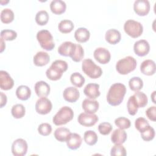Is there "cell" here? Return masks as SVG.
<instances>
[{"instance_id": "obj_30", "label": "cell", "mask_w": 156, "mask_h": 156, "mask_svg": "<svg viewBox=\"0 0 156 156\" xmlns=\"http://www.w3.org/2000/svg\"><path fill=\"white\" fill-rule=\"evenodd\" d=\"M133 96L138 108L144 107L147 105L148 101L147 97L143 92L136 91Z\"/></svg>"}, {"instance_id": "obj_12", "label": "cell", "mask_w": 156, "mask_h": 156, "mask_svg": "<svg viewBox=\"0 0 156 156\" xmlns=\"http://www.w3.org/2000/svg\"><path fill=\"white\" fill-rule=\"evenodd\" d=\"M133 10L139 16H145L150 10V4L147 0H136L133 4Z\"/></svg>"}, {"instance_id": "obj_23", "label": "cell", "mask_w": 156, "mask_h": 156, "mask_svg": "<svg viewBox=\"0 0 156 156\" xmlns=\"http://www.w3.org/2000/svg\"><path fill=\"white\" fill-rule=\"evenodd\" d=\"M105 40L111 44H116L119 43L121 38V33L119 30L111 29L108 30L105 33Z\"/></svg>"}, {"instance_id": "obj_4", "label": "cell", "mask_w": 156, "mask_h": 156, "mask_svg": "<svg viewBox=\"0 0 156 156\" xmlns=\"http://www.w3.org/2000/svg\"><path fill=\"white\" fill-rule=\"evenodd\" d=\"M74 116V112L73 110L68 107H62L57 112L52 118L53 123L56 126L64 125L71 121Z\"/></svg>"}, {"instance_id": "obj_1", "label": "cell", "mask_w": 156, "mask_h": 156, "mask_svg": "<svg viewBox=\"0 0 156 156\" xmlns=\"http://www.w3.org/2000/svg\"><path fill=\"white\" fill-rule=\"evenodd\" d=\"M126 93V86L121 83H115L111 85L107 95V102L112 106L119 105L123 101Z\"/></svg>"}, {"instance_id": "obj_26", "label": "cell", "mask_w": 156, "mask_h": 156, "mask_svg": "<svg viewBox=\"0 0 156 156\" xmlns=\"http://www.w3.org/2000/svg\"><path fill=\"white\" fill-rule=\"evenodd\" d=\"M90 37L89 30L85 27H79L74 32V38L76 40L80 43L87 41Z\"/></svg>"}, {"instance_id": "obj_29", "label": "cell", "mask_w": 156, "mask_h": 156, "mask_svg": "<svg viewBox=\"0 0 156 156\" xmlns=\"http://www.w3.org/2000/svg\"><path fill=\"white\" fill-rule=\"evenodd\" d=\"M74 27L73 23L69 20H62L58 25V29L59 31L63 34H68L71 32Z\"/></svg>"}, {"instance_id": "obj_10", "label": "cell", "mask_w": 156, "mask_h": 156, "mask_svg": "<svg viewBox=\"0 0 156 156\" xmlns=\"http://www.w3.org/2000/svg\"><path fill=\"white\" fill-rule=\"evenodd\" d=\"M98 116L94 113H82L77 118V121L80 124L85 127H91L94 126L98 121Z\"/></svg>"}, {"instance_id": "obj_18", "label": "cell", "mask_w": 156, "mask_h": 156, "mask_svg": "<svg viewBox=\"0 0 156 156\" xmlns=\"http://www.w3.org/2000/svg\"><path fill=\"white\" fill-rule=\"evenodd\" d=\"M155 63L152 60H145L140 65L141 72L146 76L153 75L155 73Z\"/></svg>"}, {"instance_id": "obj_19", "label": "cell", "mask_w": 156, "mask_h": 156, "mask_svg": "<svg viewBox=\"0 0 156 156\" xmlns=\"http://www.w3.org/2000/svg\"><path fill=\"white\" fill-rule=\"evenodd\" d=\"M82 141V139L80 135L76 133H71L66 142L69 149L71 150H76L80 147Z\"/></svg>"}, {"instance_id": "obj_7", "label": "cell", "mask_w": 156, "mask_h": 156, "mask_svg": "<svg viewBox=\"0 0 156 156\" xmlns=\"http://www.w3.org/2000/svg\"><path fill=\"white\" fill-rule=\"evenodd\" d=\"M125 32L132 38L139 37L143 32V25L138 21L129 20L124 24Z\"/></svg>"}, {"instance_id": "obj_39", "label": "cell", "mask_w": 156, "mask_h": 156, "mask_svg": "<svg viewBox=\"0 0 156 156\" xmlns=\"http://www.w3.org/2000/svg\"><path fill=\"white\" fill-rule=\"evenodd\" d=\"M127 111L130 115L133 116L137 113L138 107L135 102V101L134 99V97L133 95L130 96V98H129L127 104Z\"/></svg>"}, {"instance_id": "obj_49", "label": "cell", "mask_w": 156, "mask_h": 156, "mask_svg": "<svg viewBox=\"0 0 156 156\" xmlns=\"http://www.w3.org/2000/svg\"><path fill=\"white\" fill-rule=\"evenodd\" d=\"M155 91H153L152 94H151V98H152V101H153V102H154V104H155V103H156V102H155V99H154V98H155Z\"/></svg>"}, {"instance_id": "obj_45", "label": "cell", "mask_w": 156, "mask_h": 156, "mask_svg": "<svg viewBox=\"0 0 156 156\" xmlns=\"http://www.w3.org/2000/svg\"><path fill=\"white\" fill-rule=\"evenodd\" d=\"M38 132L43 136H48L52 132V127L49 123H42L39 125L38 127Z\"/></svg>"}, {"instance_id": "obj_36", "label": "cell", "mask_w": 156, "mask_h": 156, "mask_svg": "<svg viewBox=\"0 0 156 156\" xmlns=\"http://www.w3.org/2000/svg\"><path fill=\"white\" fill-rule=\"evenodd\" d=\"M49 15L45 10L38 11L35 16L36 23L40 26L45 25L49 20Z\"/></svg>"}, {"instance_id": "obj_40", "label": "cell", "mask_w": 156, "mask_h": 156, "mask_svg": "<svg viewBox=\"0 0 156 156\" xmlns=\"http://www.w3.org/2000/svg\"><path fill=\"white\" fill-rule=\"evenodd\" d=\"M115 125L121 129H126L130 126V121L125 117H119L115 120Z\"/></svg>"}, {"instance_id": "obj_44", "label": "cell", "mask_w": 156, "mask_h": 156, "mask_svg": "<svg viewBox=\"0 0 156 156\" xmlns=\"http://www.w3.org/2000/svg\"><path fill=\"white\" fill-rule=\"evenodd\" d=\"M112 129L113 127L111 124L107 122H101L98 126V130L99 133L104 135H108L112 130Z\"/></svg>"}, {"instance_id": "obj_34", "label": "cell", "mask_w": 156, "mask_h": 156, "mask_svg": "<svg viewBox=\"0 0 156 156\" xmlns=\"http://www.w3.org/2000/svg\"><path fill=\"white\" fill-rule=\"evenodd\" d=\"M14 13L10 9H4L1 12V20L3 23L8 24L13 21Z\"/></svg>"}, {"instance_id": "obj_32", "label": "cell", "mask_w": 156, "mask_h": 156, "mask_svg": "<svg viewBox=\"0 0 156 156\" xmlns=\"http://www.w3.org/2000/svg\"><path fill=\"white\" fill-rule=\"evenodd\" d=\"M129 85L132 91H138L143 87V82L139 77H133L129 81Z\"/></svg>"}, {"instance_id": "obj_37", "label": "cell", "mask_w": 156, "mask_h": 156, "mask_svg": "<svg viewBox=\"0 0 156 156\" xmlns=\"http://www.w3.org/2000/svg\"><path fill=\"white\" fill-rule=\"evenodd\" d=\"M140 133L143 140L146 141L153 140L155 136V130L150 125H149L143 131L140 132Z\"/></svg>"}, {"instance_id": "obj_48", "label": "cell", "mask_w": 156, "mask_h": 156, "mask_svg": "<svg viewBox=\"0 0 156 156\" xmlns=\"http://www.w3.org/2000/svg\"><path fill=\"white\" fill-rule=\"evenodd\" d=\"M4 40V39L1 38V52H2L5 48V44Z\"/></svg>"}, {"instance_id": "obj_42", "label": "cell", "mask_w": 156, "mask_h": 156, "mask_svg": "<svg viewBox=\"0 0 156 156\" xmlns=\"http://www.w3.org/2000/svg\"><path fill=\"white\" fill-rule=\"evenodd\" d=\"M17 37V33L13 30L5 29L1 32V37L4 40L12 41Z\"/></svg>"}, {"instance_id": "obj_22", "label": "cell", "mask_w": 156, "mask_h": 156, "mask_svg": "<svg viewBox=\"0 0 156 156\" xmlns=\"http://www.w3.org/2000/svg\"><path fill=\"white\" fill-rule=\"evenodd\" d=\"M50 60L49 55L44 51L38 52L34 57L33 62L37 66H43L47 65Z\"/></svg>"}, {"instance_id": "obj_21", "label": "cell", "mask_w": 156, "mask_h": 156, "mask_svg": "<svg viewBox=\"0 0 156 156\" xmlns=\"http://www.w3.org/2000/svg\"><path fill=\"white\" fill-rule=\"evenodd\" d=\"M99 102L94 99H85L82 104V108L88 113H94L99 108Z\"/></svg>"}, {"instance_id": "obj_16", "label": "cell", "mask_w": 156, "mask_h": 156, "mask_svg": "<svg viewBox=\"0 0 156 156\" xmlns=\"http://www.w3.org/2000/svg\"><path fill=\"white\" fill-rule=\"evenodd\" d=\"M99 85L94 83H88L84 88L83 93L85 95L90 99H94L99 97L101 93L99 90Z\"/></svg>"}, {"instance_id": "obj_15", "label": "cell", "mask_w": 156, "mask_h": 156, "mask_svg": "<svg viewBox=\"0 0 156 156\" xmlns=\"http://www.w3.org/2000/svg\"><path fill=\"white\" fill-rule=\"evenodd\" d=\"M14 81L9 74L5 71H0V88L3 90H9L12 88Z\"/></svg>"}, {"instance_id": "obj_2", "label": "cell", "mask_w": 156, "mask_h": 156, "mask_svg": "<svg viewBox=\"0 0 156 156\" xmlns=\"http://www.w3.org/2000/svg\"><path fill=\"white\" fill-rule=\"evenodd\" d=\"M68 69L67 63L62 60H57L53 62L50 67L46 70V75L51 80L60 79L63 73Z\"/></svg>"}, {"instance_id": "obj_25", "label": "cell", "mask_w": 156, "mask_h": 156, "mask_svg": "<svg viewBox=\"0 0 156 156\" xmlns=\"http://www.w3.org/2000/svg\"><path fill=\"white\" fill-rule=\"evenodd\" d=\"M66 3L62 0H53L50 4V9L52 13L56 15H60L66 10Z\"/></svg>"}, {"instance_id": "obj_47", "label": "cell", "mask_w": 156, "mask_h": 156, "mask_svg": "<svg viewBox=\"0 0 156 156\" xmlns=\"http://www.w3.org/2000/svg\"><path fill=\"white\" fill-rule=\"evenodd\" d=\"M1 94V108H2L4 105H5L7 101V98L6 95L3 93V92H0Z\"/></svg>"}, {"instance_id": "obj_8", "label": "cell", "mask_w": 156, "mask_h": 156, "mask_svg": "<svg viewBox=\"0 0 156 156\" xmlns=\"http://www.w3.org/2000/svg\"><path fill=\"white\" fill-rule=\"evenodd\" d=\"M27 142L24 140L18 138L12 144V152L15 156H23L27 153Z\"/></svg>"}, {"instance_id": "obj_9", "label": "cell", "mask_w": 156, "mask_h": 156, "mask_svg": "<svg viewBox=\"0 0 156 156\" xmlns=\"http://www.w3.org/2000/svg\"><path fill=\"white\" fill-rule=\"evenodd\" d=\"M52 107L51 101L46 97H40L36 102V112L41 115H46L49 113Z\"/></svg>"}, {"instance_id": "obj_46", "label": "cell", "mask_w": 156, "mask_h": 156, "mask_svg": "<svg viewBox=\"0 0 156 156\" xmlns=\"http://www.w3.org/2000/svg\"><path fill=\"white\" fill-rule=\"evenodd\" d=\"M146 115L152 121H156V107L151 106L149 107L146 111Z\"/></svg>"}, {"instance_id": "obj_20", "label": "cell", "mask_w": 156, "mask_h": 156, "mask_svg": "<svg viewBox=\"0 0 156 156\" xmlns=\"http://www.w3.org/2000/svg\"><path fill=\"white\" fill-rule=\"evenodd\" d=\"M34 88L38 97H46L50 93V86L46 82L43 80L36 82Z\"/></svg>"}, {"instance_id": "obj_17", "label": "cell", "mask_w": 156, "mask_h": 156, "mask_svg": "<svg viewBox=\"0 0 156 156\" xmlns=\"http://www.w3.org/2000/svg\"><path fill=\"white\" fill-rule=\"evenodd\" d=\"M63 96L65 101L69 102H75L79 98L80 93L76 88L69 87L64 90Z\"/></svg>"}, {"instance_id": "obj_28", "label": "cell", "mask_w": 156, "mask_h": 156, "mask_svg": "<svg viewBox=\"0 0 156 156\" xmlns=\"http://www.w3.org/2000/svg\"><path fill=\"white\" fill-rule=\"evenodd\" d=\"M16 95L19 99L26 101L30 97L31 90L26 85H20L16 90Z\"/></svg>"}, {"instance_id": "obj_14", "label": "cell", "mask_w": 156, "mask_h": 156, "mask_svg": "<svg viewBox=\"0 0 156 156\" xmlns=\"http://www.w3.org/2000/svg\"><path fill=\"white\" fill-rule=\"evenodd\" d=\"M135 53L140 57L146 55L150 50V46L146 40H140L136 41L133 46Z\"/></svg>"}, {"instance_id": "obj_13", "label": "cell", "mask_w": 156, "mask_h": 156, "mask_svg": "<svg viewBox=\"0 0 156 156\" xmlns=\"http://www.w3.org/2000/svg\"><path fill=\"white\" fill-rule=\"evenodd\" d=\"M76 44L71 41H65L58 48V52L60 55L71 57L76 50Z\"/></svg>"}, {"instance_id": "obj_38", "label": "cell", "mask_w": 156, "mask_h": 156, "mask_svg": "<svg viewBox=\"0 0 156 156\" xmlns=\"http://www.w3.org/2000/svg\"><path fill=\"white\" fill-rule=\"evenodd\" d=\"M126 154V150L122 144H115L111 149L112 156H125Z\"/></svg>"}, {"instance_id": "obj_31", "label": "cell", "mask_w": 156, "mask_h": 156, "mask_svg": "<svg viewBox=\"0 0 156 156\" xmlns=\"http://www.w3.org/2000/svg\"><path fill=\"white\" fill-rule=\"evenodd\" d=\"M85 143L90 146L94 145L98 141V135L93 130H87L83 135Z\"/></svg>"}, {"instance_id": "obj_43", "label": "cell", "mask_w": 156, "mask_h": 156, "mask_svg": "<svg viewBox=\"0 0 156 156\" xmlns=\"http://www.w3.org/2000/svg\"><path fill=\"white\" fill-rule=\"evenodd\" d=\"M149 125L148 121L143 117L138 118L135 121V128L140 132L143 131Z\"/></svg>"}, {"instance_id": "obj_5", "label": "cell", "mask_w": 156, "mask_h": 156, "mask_svg": "<svg viewBox=\"0 0 156 156\" xmlns=\"http://www.w3.org/2000/svg\"><path fill=\"white\" fill-rule=\"evenodd\" d=\"M82 69L87 76L91 79H97L101 76L102 74L101 68L96 65L90 58H87L83 60Z\"/></svg>"}, {"instance_id": "obj_27", "label": "cell", "mask_w": 156, "mask_h": 156, "mask_svg": "<svg viewBox=\"0 0 156 156\" xmlns=\"http://www.w3.org/2000/svg\"><path fill=\"white\" fill-rule=\"evenodd\" d=\"M71 132L66 127H58L54 132V136L57 140L60 142H66L68 140Z\"/></svg>"}, {"instance_id": "obj_11", "label": "cell", "mask_w": 156, "mask_h": 156, "mask_svg": "<svg viewBox=\"0 0 156 156\" xmlns=\"http://www.w3.org/2000/svg\"><path fill=\"white\" fill-rule=\"evenodd\" d=\"M94 58L101 64H106L109 62L111 54L109 51L104 48H96L93 53Z\"/></svg>"}, {"instance_id": "obj_3", "label": "cell", "mask_w": 156, "mask_h": 156, "mask_svg": "<svg viewBox=\"0 0 156 156\" xmlns=\"http://www.w3.org/2000/svg\"><path fill=\"white\" fill-rule=\"evenodd\" d=\"M136 60L132 56H127L118 60L116 64V71L122 75H126L135 70Z\"/></svg>"}, {"instance_id": "obj_6", "label": "cell", "mask_w": 156, "mask_h": 156, "mask_svg": "<svg viewBox=\"0 0 156 156\" xmlns=\"http://www.w3.org/2000/svg\"><path fill=\"white\" fill-rule=\"evenodd\" d=\"M37 39L42 48L46 51H52L55 47L53 37L48 30H41L37 34Z\"/></svg>"}, {"instance_id": "obj_33", "label": "cell", "mask_w": 156, "mask_h": 156, "mask_svg": "<svg viewBox=\"0 0 156 156\" xmlns=\"http://www.w3.org/2000/svg\"><path fill=\"white\" fill-rule=\"evenodd\" d=\"M12 116L16 119H20L23 118L26 113L25 107L23 105L18 104L14 105L11 110Z\"/></svg>"}, {"instance_id": "obj_24", "label": "cell", "mask_w": 156, "mask_h": 156, "mask_svg": "<svg viewBox=\"0 0 156 156\" xmlns=\"http://www.w3.org/2000/svg\"><path fill=\"white\" fill-rule=\"evenodd\" d=\"M127 133L121 129H115L111 135L112 142L114 144H122L127 139Z\"/></svg>"}, {"instance_id": "obj_35", "label": "cell", "mask_w": 156, "mask_h": 156, "mask_svg": "<svg viewBox=\"0 0 156 156\" xmlns=\"http://www.w3.org/2000/svg\"><path fill=\"white\" fill-rule=\"evenodd\" d=\"M70 81L73 85L79 88L81 87L85 83L84 77L79 73H74L70 76Z\"/></svg>"}, {"instance_id": "obj_41", "label": "cell", "mask_w": 156, "mask_h": 156, "mask_svg": "<svg viewBox=\"0 0 156 156\" xmlns=\"http://www.w3.org/2000/svg\"><path fill=\"white\" fill-rule=\"evenodd\" d=\"M84 56V51L82 46L79 44H76V50L74 54L71 57L74 62H80Z\"/></svg>"}]
</instances>
